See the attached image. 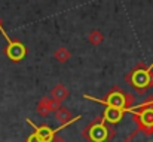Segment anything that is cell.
Segmentation results:
<instances>
[{"instance_id": "4", "label": "cell", "mask_w": 153, "mask_h": 142, "mask_svg": "<svg viewBox=\"0 0 153 142\" xmlns=\"http://www.w3.org/2000/svg\"><path fill=\"white\" fill-rule=\"evenodd\" d=\"M27 123L28 124H31L34 129H36V135L42 139L43 142H51L52 138H53V135H55V132L51 130L48 126H36L34 123H31V120H27Z\"/></svg>"}, {"instance_id": "9", "label": "cell", "mask_w": 153, "mask_h": 142, "mask_svg": "<svg viewBox=\"0 0 153 142\" xmlns=\"http://www.w3.org/2000/svg\"><path fill=\"white\" fill-rule=\"evenodd\" d=\"M55 58H56L58 61L64 62V61H67V59L70 58V53L67 52V49H64V47H59V49L55 52Z\"/></svg>"}, {"instance_id": "8", "label": "cell", "mask_w": 153, "mask_h": 142, "mask_svg": "<svg viewBox=\"0 0 153 142\" xmlns=\"http://www.w3.org/2000/svg\"><path fill=\"white\" fill-rule=\"evenodd\" d=\"M68 96V90L65 89V88H62L61 85H58L56 88H53L52 89V99L53 101H56V102H61L64 98H67Z\"/></svg>"}, {"instance_id": "5", "label": "cell", "mask_w": 153, "mask_h": 142, "mask_svg": "<svg viewBox=\"0 0 153 142\" xmlns=\"http://www.w3.org/2000/svg\"><path fill=\"white\" fill-rule=\"evenodd\" d=\"M91 138L94 142H104L107 138V129L102 126L101 123L94 124L91 127Z\"/></svg>"}, {"instance_id": "12", "label": "cell", "mask_w": 153, "mask_h": 142, "mask_svg": "<svg viewBox=\"0 0 153 142\" xmlns=\"http://www.w3.org/2000/svg\"><path fill=\"white\" fill-rule=\"evenodd\" d=\"M51 142H65L64 141V138H61V136H56V135H53V138H52Z\"/></svg>"}, {"instance_id": "1", "label": "cell", "mask_w": 153, "mask_h": 142, "mask_svg": "<svg viewBox=\"0 0 153 142\" xmlns=\"http://www.w3.org/2000/svg\"><path fill=\"white\" fill-rule=\"evenodd\" d=\"M152 67L153 65H150L149 70H137V71H134V74L131 76V83L137 89H144L149 85H152V76H150Z\"/></svg>"}, {"instance_id": "11", "label": "cell", "mask_w": 153, "mask_h": 142, "mask_svg": "<svg viewBox=\"0 0 153 142\" xmlns=\"http://www.w3.org/2000/svg\"><path fill=\"white\" fill-rule=\"evenodd\" d=\"M27 142H43V141H42V139H40V138H39V136H37L36 133H33L31 136H28Z\"/></svg>"}, {"instance_id": "10", "label": "cell", "mask_w": 153, "mask_h": 142, "mask_svg": "<svg viewBox=\"0 0 153 142\" xmlns=\"http://www.w3.org/2000/svg\"><path fill=\"white\" fill-rule=\"evenodd\" d=\"M89 42H91V43H94V45L101 43L102 42V36L100 34V31H92V33L89 34Z\"/></svg>"}, {"instance_id": "2", "label": "cell", "mask_w": 153, "mask_h": 142, "mask_svg": "<svg viewBox=\"0 0 153 142\" xmlns=\"http://www.w3.org/2000/svg\"><path fill=\"white\" fill-rule=\"evenodd\" d=\"M85 98L92 99V101H97V102L104 104V105H107V107H113V108L122 110V111H123V108H125V96L120 93V92H113V93H110L108 95V98H107V101H100V99L91 98V96H88V95H86Z\"/></svg>"}, {"instance_id": "7", "label": "cell", "mask_w": 153, "mask_h": 142, "mask_svg": "<svg viewBox=\"0 0 153 142\" xmlns=\"http://www.w3.org/2000/svg\"><path fill=\"white\" fill-rule=\"evenodd\" d=\"M122 114H123L122 110H117V108H113V107H107L105 111H104V118L107 121L116 123V121H119L122 118Z\"/></svg>"}, {"instance_id": "3", "label": "cell", "mask_w": 153, "mask_h": 142, "mask_svg": "<svg viewBox=\"0 0 153 142\" xmlns=\"http://www.w3.org/2000/svg\"><path fill=\"white\" fill-rule=\"evenodd\" d=\"M6 53H7V56H9L12 61H19V59H22L24 55H25V47H24L22 43H19V42H13L12 45H9Z\"/></svg>"}, {"instance_id": "6", "label": "cell", "mask_w": 153, "mask_h": 142, "mask_svg": "<svg viewBox=\"0 0 153 142\" xmlns=\"http://www.w3.org/2000/svg\"><path fill=\"white\" fill-rule=\"evenodd\" d=\"M140 120L146 129H153V107H147L140 113Z\"/></svg>"}]
</instances>
